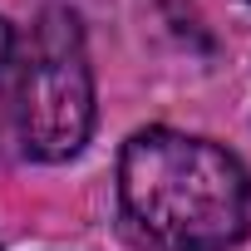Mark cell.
Instances as JSON below:
<instances>
[{
  "instance_id": "3957f363",
  "label": "cell",
  "mask_w": 251,
  "mask_h": 251,
  "mask_svg": "<svg viewBox=\"0 0 251 251\" xmlns=\"http://www.w3.org/2000/svg\"><path fill=\"white\" fill-rule=\"evenodd\" d=\"M15 54H20V35H15V25L5 15H0V74L15 64Z\"/></svg>"
},
{
  "instance_id": "6da1fadb",
  "label": "cell",
  "mask_w": 251,
  "mask_h": 251,
  "mask_svg": "<svg viewBox=\"0 0 251 251\" xmlns=\"http://www.w3.org/2000/svg\"><path fill=\"white\" fill-rule=\"evenodd\" d=\"M118 197L158 251H231L251 222V173L212 138L138 128L118 158Z\"/></svg>"
},
{
  "instance_id": "7a4b0ae2",
  "label": "cell",
  "mask_w": 251,
  "mask_h": 251,
  "mask_svg": "<svg viewBox=\"0 0 251 251\" xmlns=\"http://www.w3.org/2000/svg\"><path fill=\"white\" fill-rule=\"evenodd\" d=\"M15 64V123L25 153L40 163L74 158L94 133V69L79 15L45 5Z\"/></svg>"
}]
</instances>
